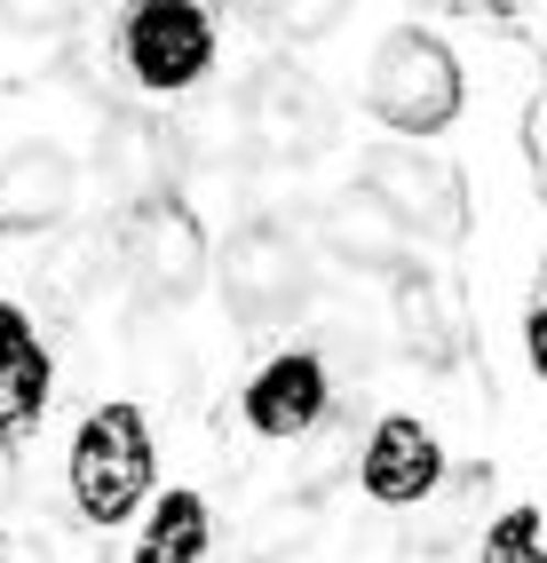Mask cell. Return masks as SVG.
<instances>
[{
	"instance_id": "obj_1",
	"label": "cell",
	"mask_w": 547,
	"mask_h": 563,
	"mask_svg": "<svg viewBox=\"0 0 547 563\" xmlns=\"http://www.w3.org/2000/svg\"><path fill=\"white\" fill-rule=\"evenodd\" d=\"M143 484H152V429L135 405H103L96 421H80L71 437V500L96 523H127Z\"/></svg>"
},
{
	"instance_id": "obj_2",
	"label": "cell",
	"mask_w": 547,
	"mask_h": 563,
	"mask_svg": "<svg viewBox=\"0 0 547 563\" xmlns=\"http://www.w3.org/2000/svg\"><path fill=\"white\" fill-rule=\"evenodd\" d=\"M365 96H373V111L397 135H436V128H453V111H460V64L445 56V41H428V32H389Z\"/></svg>"
},
{
	"instance_id": "obj_3",
	"label": "cell",
	"mask_w": 547,
	"mask_h": 563,
	"mask_svg": "<svg viewBox=\"0 0 547 563\" xmlns=\"http://www.w3.org/2000/svg\"><path fill=\"white\" fill-rule=\"evenodd\" d=\"M120 56L143 88L182 96L214 71V24H206L199 0H135L127 24H120Z\"/></svg>"
},
{
	"instance_id": "obj_4",
	"label": "cell",
	"mask_w": 547,
	"mask_h": 563,
	"mask_svg": "<svg viewBox=\"0 0 547 563\" xmlns=\"http://www.w3.org/2000/svg\"><path fill=\"white\" fill-rule=\"evenodd\" d=\"M238 111H246V152L263 159H317L334 143V103L294 64H263L238 88Z\"/></svg>"
},
{
	"instance_id": "obj_5",
	"label": "cell",
	"mask_w": 547,
	"mask_h": 563,
	"mask_svg": "<svg viewBox=\"0 0 547 563\" xmlns=\"http://www.w3.org/2000/svg\"><path fill=\"white\" fill-rule=\"evenodd\" d=\"M223 294L246 325H270V318H294L310 302V262L302 246L278 231V222H238L231 246H223Z\"/></svg>"
},
{
	"instance_id": "obj_6",
	"label": "cell",
	"mask_w": 547,
	"mask_h": 563,
	"mask_svg": "<svg viewBox=\"0 0 547 563\" xmlns=\"http://www.w3.org/2000/svg\"><path fill=\"white\" fill-rule=\"evenodd\" d=\"M365 191H381V207L405 222V231H428V239H460L468 231V183L445 159H428V152H373Z\"/></svg>"
},
{
	"instance_id": "obj_7",
	"label": "cell",
	"mask_w": 547,
	"mask_h": 563,
	"mask_svg": "<svg viewBox=\"0 0 547 563\" xmlns=\"http://www.w3.org/2000/svg\"><path fill=\"white\" fill-rule=\"evenodd\" d=\"M135 278L152 286L159 302H182V294L206 278V231L175 191L135 214Z\"/></svg>"
},
{
	"instance_id": "obj_8",
	"label": "cell",
	"mask_w": 547,
	"mask_h": 563,
	"mask_svg": "<svg viewBox=\"0 0 547 563\" xmlns=\"http://www.w3.org/2000/svg\"><path fill=\"white\" fill-rule=\"evenodd\" d=\"M365 493H373L381 508H413V500H428L436 493V476H445V453H436V437L421 429V421H381L373 429V444H365Z\"/></svg>"
},
{
	"instance_id": "obj_9",
	"label": "cell",
	"mask_w": 547,
	"mask_h": 563,
	"mask_svg": "<svg viewBox=\"0 0 547 563\" xmlns=\"http://www.w3.org/2000/svg\"><path fill=\"white\" fill-rule=\"evenodd\" d=\"M71 214V159L56 143H24L0 159V231H56Z\"/></svg>"
},
{
	"instance_id": "obj_10",
	"label": "cell",
	"mask_w": 547,
	"mask_h": 563,
	"mask_svg": "<svg viewBox=\"0 0 547 563\" xmlns=\"http://www.w3.org/2000/svg\"><path fill=\"white\" fill-rule=\"evenodd\" d=\"M334 405L325 397V365L317 357H270L263 373L246 382V421L263 429V437H302V429H317V412Z\"/></svg>"
},
{
	"instance_id": "obj_11",
	"label": "cell",
	"mask_w": 547,
	"mask_h": 563,
	"mask_svg": "<svg viewBox=\"0 0 547 563\" xmlns=\"http://www.w3.org/2000/svg\"><path fill=\"white\" fill-rule=\"evenodd\" d=\"M317 222H325V246L342 262H357V271H397V262H405V222L381 207V191H365V183L334 191Z\"/></svg>"
},
{
	"instance_id": "obj_12",
	"label": "cell",
	"mask_w": 547,
	"mask_h": 563,
	"mask_svg": "<svg viewBox=\"0 0 547 563\" xmlns=\"http://www.w3.org/2000/svg\"><path fill=\"white\" fill-rule=\"evenodd\" d=\"M103 175H112V191H120L127 207L167 199V183H175V135L127 111V120L103 128Z\"/></svg>"
},
{
	"instance_id": "obj_13",
	"label": "cell",
	"mask_w": 547,
	"mask_h": 563,
	"mask_svg": "<svg viewBox=\"0 0 547 563\" xmlns=\"http://www.w3.org/2000/svg\"><path fill=\"white\" fill-rule=\"evenodd\" d=\"M397 325H405V342L421 357H445L453 350V318H445V294H436V271H421V262H397Z\"/></svg>"
},
{
	"instance_id": "obj_14",
	"label": "cell",
	"mask_w": 547,
	"mask_h": 563,
	"mask_svg": "<svg viewBox=\"0 0 547 563\" xmlns=\"http://www.w3.org/2000/svg\"><path fill=\"white\" fill-rule=\"evenodd\" d=\"M206 540H214V516H206L199 493H167V500L152 508V532H143V548L167 555V563H199Z\"/></svg>"
},
{
	"instance_id": "obj_15",
	"label": "cell",
	"mask_w": 547,
	"mask_h": 563,
	"mask_svg": "<svg viewBox=\"0 0 547 563\" xmlns=\"http://www.w3.org/2000/svg\"><path fill=\"white\" fill-rule=\"evenodd\" d=\"M41 405H48V357H32V365H9V373H0V444L24 437L32 421H41Z\"/></svg>"
},
{
	"instance_id": "obj_16",
	"label": "cell",
	"mask_w": 547,
	"mask_h": 563,
	"mask_svg": "<svg viewBox=\"0 0 547 563\" xmlns=\"http://www.w3.org/2000/svg\"><path fill=\"white\" fill-rule=\"evenodd\" d=\"M342 16H349V0H278L270 9V24L286 32V41H325Z\"/></svg>"
},
{
	"instance_id": "obj_17",
	"label": "cell",
	"mask_w": 547,
	"mask_h": 563,
	"mask_svg": "<svg viewBox=\"0 0 547 563\" xmlns=\"http://www.w3.org/2000/svg\"><path fill=\"white\" fill-rule=\"evenodd\" d=\"M492 563H547V555H539V516H532V508H516V516L492 523Z\"/></svg>"
},
{
	"instance_id": "obj_18",
	"label": "cell",
	"mask_w": 547,
	"mask_h": 563,
	"mask_svg": "<svg viewBox=\"0 0 547 563\" xmlns=\"http://www.w3.org/2000/svg\"><path fill=\"white\" fill-rule=\"evenodd\" d=\"M0 16H9V32H56L80 16V0H0Z\"/></svg>"
},
{
	"instance_id": "obj_19",
	"label": "cell",
	"mask_w": 547,
	"mask_h": 563,
	"mask_svg": "<svg viewBox=\"0 0 547 563\" xmlns=\"http://www.w3.org/2000/svg\"><path fill=\"white\" fill-rule=\"evenodd\" d=\"M41 350H32V325H24V310L16 302H0V373L9 365H32Z\"/></svg>"
},
{
	"instance_id": "obj_20",
	"label": "cell",
	"mask_w": 547,
	"mask_h": 563,
	"mask_svg": "<svg viewBox=\"0 0 547 563\" xmlns=\"http://www.w3.org/2000/svg\"><path fill=\"white\" fill-rule=\"evenodd\" d=\"M80 286H88V246H64V254H48V294H56V302H71Z\"/></svg>"
},
{
	"instance_id": "obj_21",
	"label": "cell",
	"mask_w": 547,
	"mask_h": 563,
	"mask_svg": "<svg viewBox=\"0 0 547 563\" xmlns=\"http://www.w3.org/2000/svg\"><path fill=\"white\" fill-rule=\"evenodd\" d=\"M532 365L547 373V310H532Z\"/></svg>"
},
{
	"instance_id": "obj_22",
	"label": "cell",
	"mask_w": 547,
	"mask_h": 563,
	"mask_svg": "<svg viewBox=\"0 0 547 563\" xmlns=\"http://www.w3.org/2000/svg\"><path fill=\"white\" fill-rule=\"evenodd\" d=\"M9 500H16V461L0 453V508H9Z\"/></svg>"
},
{
	"instance_id": "obj_23",
	"label": "cell",
	"mask_w": 547,
	"mask_h": 563,
	"mask_svg": "<svg viewBox=\"0 0 547 563\" xmlns=\"http://www.w3.org/2000/svg\"><path fill=\"white\" fill-rule=\"evenodd\" d=\"M231 9H246V16H270V9H278V0H231Z\"/></svg>"
},
{
	"instance_id": "obj_24",
	"label": "cell",
	"mask_w": 547,
	"mask_h": 563,
	"mask_svg": "<svg viewBox=\"0 0 547 563\" xmlns=\"http://www.w3.org/2000/svg\"><path fill=\"white\" fill-rule=\"evenodd\" d=\"M135 563H167V555H152V548H143V555H135Z\"/></svg>"
},
{
	"instance_id": "obj_25",
	"label": "cell",
	"mask_w": 547,
	"mask_h": 563,
	"mask_svg": "<svg viewBox=\"0 0 547 563\" xmlns=\"http://www.w3.org/2000/svg\"><path fill=\"white\" fill-rule=\"evenodd\" d=\"M0 563H9V540H0Z\"/></svg>"
}]
</instances>
